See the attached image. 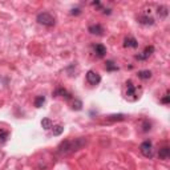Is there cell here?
Returning <instances> with one entry per match:
<instances>
[{
  "label": "cell",
  "mask_w": 170,
  "mask_h": 170,
  "mask_svg": "<svg viewBox=\"0 0 170 170\" xmlns=\"http://www.w3.org/2000/svg\"><path fill=\"white\" fill-rule=\"evenodd\" d=\"M85 145H87V138H84V137H79V138H75V140H65L59 145L57 152L59 154L65 156V154H69V153L80 150Z\"/></svg>",
  "instance_id": "cell-1"
},
{
  "label": "cell",
  "mask_w": 170,
  "mask_h": 170,
  "mask_svg": "<svg viewBox=\"0 0 170 170\" xmlns=\"http://www.w3.org/2000/svg\"><path fill=\"white\" fill-rule=\"evenodd\" d=\"M37 23L45 27H53L55 25V17L48 12H41L37 15Z\"/></svg>",
  "instance_id": "cell-2"
},
{
  "label": "cell",
  "mask_w": 170,
  "mask_h": 170,
  "mask_svg": "<svg viewBox=\"0 0 170 170\" xmlns=\"http://www.w3.org/2000/svg\"><path fill=\"white\" fill-rule=\"evenodd\" d=\"M140 150L145 157H148V158H149V157H152V154H153V145H152V142H150V141H144V142L140 145Z\"/></svg>",
  "instance_id": "cell-3"
},
{
  "label": "cell",
  "mask_w": 170,
  "mask_h": 170,
  "mask_svg": "<svg viewBox=\"0 0 170 170\" xmlns=\"http://www.w3.org/2000/svg\"><path fill=\"white\" fill-rule=\"evenodd\" d=\"M87 80L91 85H97L101 81V76L99 73H96L95 71H89L87 73Z\"/></svg>",
  "instance_id": "cell-4"
},
{
  "label": "cell",
  "mask_w": 170,
  "mask_h": 170,
  "mask_svg": "<svg viewBox=\"0 0 170 170\" xmlns=\"http://www.w3.org/2000/svg\"><path fill=\"white\" fill-rule=\"evenodd\" d=\"M153 52H154V47H153V45L146 47V48H145V51H144V53H142V55H137L136 59H137V60H146L149 56L153 53Z\"/></svg>",
  "instance_id": "cell-5"
},
{
  "label": "cell",
  "mask_w": 170,
  "mask_h": 170,
  "mask_svg": "<svg viewBox=\"0 0 170 170\" xmlns=\"http://www.w3.org/2000/svg\"><path fill=\"white\" fill-rule=\"evenodd\" d=\"M89 32H91L92 35H97V36H101L104 33V28L100 25V24H93V25L89 27Z\"/></svg>",
  "instance_id": "cell-6"
},
{
  "label": "cell",
  "mask_w": 170,
  "mask_h": 170,
  "mask_svg": "<svg viewBox=\"0 0 170 170\" xmlns=\"http://www.w3.org/2000/svg\"><path fill=\"white\" fill-rule=\"evenodd\" d=\"M138 21L144 25H153L154 24V19L150 17V16H146V15H142L138 17Z\"/></svg>",
  "instance_id": "cell-7"
},
{
  "label": "cell",
  "mask_w": 170,
  "mask_h": 170,
  "mask_svg": "<svg viewBox=\"0 0 170 170\" xmlns=\"http://www.w3.org/2000/svg\"><path fill=\"white\" fill-rule=\"evenodd\" d=\"M158 156H160L161 160H168L169 157H170V148H169V146L161 148L160 152H158Z\"/></svg>",
  "instance_id": "cell-8"
},
{
  "label": "cell",
  "mask_w": 170,
  "mask_h": 170,
  "mask_svg": "<svg viewBox=\"0 0 170 170\" xmlns=\"http://www.w3.org/2000/svg\"><path fill=\"white\" fill-rule=\"evenodd\" d=\"M124 45L129 47V48H137L138 47V41H137L134 37H126L124 41Z\"/></svg>",
  "instance_id": "cell-9"
},
{
  "label": "cell",
  "mask_w": 170,
  "mask_h": 170,
  "mask_svg": "<svg viewBox=\"0 0 170 170\" xmlns=\"http://www.w3.org/2000/svg\"><path fill=\"white\" fill-rule=\"evenodd\" d=\"M95 52L99 57H104L105 53H106V48H105L102 44H97V45L95 47Z\"/></svg>",
  "instance_id": "cell-10"
},
{
  "label": "cell",
  "mask_w": 170,
  "mask_h": 170,
  "mask_svg": "<svg viewBox=\"0 0 170 170\" xmlns=\"http://www.w3.org/2000/svg\"><path fill=\"white\" fill-rule=\"evenodd\" d=\"M157 14H158L160 19H165V17L168 16L169 11H168V8L165 7V6H160V7H158V10H157Z\"/></svg>",
  "instance_id": "cell-11"
},
{
  "label": "cell",
  "mask_w": 170,
  "mask_h": 170,
  "mask_svg": "<svg viewBox=\"0 0 170 170\" xmlns=\"http://www.w3.org/2000/svg\"><path fill=\"white\" fill-rule=\"evenodd\" d=\"M138 77L142 80H148L152 77V72L150 71H140L138 72Z\"/></svg>",
  "instance_id": "cell-12"
},
{
  "label": "cell",
  "mask_w": 170,
  "mask_h": 170,
  "mask_svg": "<svg viewBox=\"0 0 170 170\" xmlns=\"http://www.w3.org/2000/svg\"><path fill=\"white\" fill-rule=\"evenodd\" d=\"M105 68H106V71H108V72L118 71V67H117V65H116V64L113 63V61H110V60H109V61H106V65H105Z\"/></svg>",
  "instance_id": "cell-13"
},
{
  "label": "cell",
  "mask_w": 170,
  "mask_h": 170,
  "mask_svg": "<svg viewBox=\"0 0 170 170\" xmlns=\"http://www.w3.org/2000/svg\"><path fill=\"white\" fill-rule=\"evenodd\" d=\"M44 102H45V97L44 96H39L35 99V106L36 108H41Z\"/></svg>",
  "instance_id": "cell-14"
},
{
  "label": "cell",
  "mask_w": 170,
  "mask_h": 170,
  "mask_svg": "<svg viewBox=\"0 0 170 170\" xmlns=\"http://www.w3.org/2000/svg\"><path fill=\"white\" fill-rule=\"evenodd\" d=\"M126 87H128V96H134L136 95V88H134V85H133V83L128 81Z\"/></svg>",
  "instance_id": "cell-15"
},
{
  "label": "cell",
  "mask_w": 170,
  "mask_h": 170,
  "mask_svg": "<svg viewBox=\"0 0 170 170\" xmlns=\"http://www.w3.org/2000/svg\"><path fill=\"white\" fill-rule=\"evenodd\" d=\"M41 126L45 129V130L51 129L52 128V121H51V118H43L41 120Z\"/></svg>",
  "instance_id": "cell-16"
},
{
  "label": "cell",
  "mask_w": 170,
  "mask_h": 170,
  "mask_svg": "<svg viewBox=\"0 0 170 170\" xmlns=\"http://www.w3.org/2000/svg\"><path fill=\"white\" fill-rule=\"evenodd\" d=\"M106 118L109 121H121V120L125 118V116L124 114H112V116H108Z\"/></svg>",
  "instance_id": "cell-17"
},
{
  "label": "cell",
  "mask_w": 170,
  "mask_h": 170,
  "mask_svg": "<svg viewBox=\"0 0 170 170\" xmlns=\"http://www.w3.org/2000/svg\"><path fill=\"white\" fill-rule=\"evenodd\" d=\"M52 132H53V136H60L64 132V128L61 125H56V126H53V129H52Z\"/></svg>",
  "instance_id": "cell-18"
},
{
  "label": "cell",
  "mask_w": 170,
  "mask_h": 170,
  "mask_svg": "<svg viewBox=\"0 0 170 170\" xmlns=\"http://www.w3.org/2000/svg\"><path fill=\"white\" fill-rule=\"evenodd\" d=\"M8 136H10L8 130H0V142H4L8 138Z\"/></svg>",
  "instance_id": "cell-19"
},
{
  "label": "cell",
  "mask_w": 170,
  "mask_h": 170,
  "mask_svg": "<svg viewBox=\"0 0 170 170\" xmlns=\"http://www.w3.org/2000/svg\"><path fill=\"white\" fill-rule=\"evenodd\" d=\"M73 109H75V110H81V109H83V102H81V101H80V100H75Z\"/></svg>",
  "instance_id": "cell-20"
},
{
  "label": "cell",
  "mask_w": 170,
  "mask_h": 170,
  "mask_svg": "<svg viewBox=\"0 0 170 170\" xmlns=\"http://www.w3.org/2000/svg\"><path fill=\"white\" fill-rule=\"evenodd\" d=\"M144 132H148V130H150V124H148V122H145L144 124V129H142Z\"/></svg>",
  "instance_id": "cell-21"
},
{
  "label": "cell",
  "mask_w": 170,
  "mask_h": 170,
  "mask_svg": "<svg viewBox=\"0 0 170 170\" xmlns=\"http://www.w3.org/2000/svg\"><path fill=\"white\" fill-rule=\"evenodd\" d=\"M161 101H162V102H164V104H169V102H170L169 95H166V96H165V97H164V99H162V100H161Z\"/></svg>",
  "instance_id": "cell-22"
},
{
  "label": "cell",
  "mask_w": 170,
  "mask_h": 170,
  "mask_svg": "<svg viewBox=\"0 0 170 170\" xmlns=\"http://www.w3.org/2000/svg\"><path fill=\"white\" fill-rule=\"evenodd\" d=\"M80 12H81V11H80L79 8H76V10H72V15H79Z\"/></svg>",
  "instance_id": "cell-23"
}]
</instances>
